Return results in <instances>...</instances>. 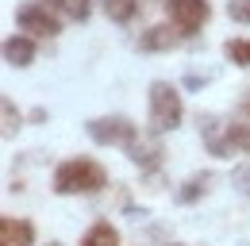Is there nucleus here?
<instances>
[{"mask_svg": "<svg viewBox=\"0 0 250 246\" xmlns=\"http://www.w3.org/2000/svg\"><path fill=\"white\" fill-rule=\"evenodd\" d=\"M108 184V169L96 158H65L62 165L50 173V188L58 196H89Z\"/></svg>", "mask_w": 250, "mask_h": 246, "instance_id": "nucleus-1", "label": "nucleus"}, {"mask_svg": "<svg viewBox=\"0 0 250 246\" xmlns=\"http://www.w3.org/2000/svg\"><path fill=\"white\" fill-rule=\"evenodd\" d=\"M200 139H204V150L212 158H235V154H243L239 120H219L212 112H204L200 116Z\"/></svg>", "mask_w": 250, "mask_h": 246, "instance_id": "nucleus-2", "label": "nucleus"}, {"mask_svg": "<svg viewBox=\"0 0 250 246\" xmlns=\"http://www.w3.org/2000/svg\"><path fill=\"white\" fill-rule=\"evenodd\" d=\"M181 92L173 89L169 81H154L150 85V131L162 135V131H177L181 127Z\"/></svg>", "mask_w": 250, "mask_h": 246, "instance_id": "nucleus-3", "label": "nucleus"}, {"mask_svg": "<svg viewBox=\"0 0 250 246\" xmlns=\"http://www.w3.org/2000/svg\"><path fill=\"white\" fill-rule=\"evenodd\" d=\"M16 27H23V35H31V39H58L62 35V16L46 0H23L16 8Z\"/></svg>", "mask_w": 250, "mask_h": 246, "instance_id": "nucleus-4", "label": "nucleus"}, {"mask_svg": "<svg viewBox=\"0 0 250 246\" xmlns=\"http://www.w3.org/2000/svg\"><path fill=\"white\" fill-rule=\"evenodd\" d=\"M85 135L93 139L96 146H131L135 139H139V127L135 120H127V116H96V120L85 123Z\"/></svg>", "mask_w": 250, "mask_h": 246, "instance_id": "nucleus-5", "label": "nucleus"}, {"mask_svg": "<svg viewBox=\"0 0 250 246\" xmlns=\"http://www.w3.org/2000/svg\"><path fill=\"white\" fill-rule=\"evenodd\" d=\"M166 12L188 39H196L200 27L208 23V16H212V4L208 0H166Z\"/></svg>", "mask_w": 250, "mask_h": 246, "instance_id": "nucleus-6", "label": "nucleus"}, {"mask_svg": "<svg viewBox=\"0 0 250 246\" xmlns=\"http://www.w3.org/2000/svg\"><path fill=\"white\" fill-rule=\"evenodd\" d=\"M188 35L173 20L169 23H154V27H146L143 35H139V50L143 54H162V50H177L181 42H185Z\"/></svg>", "mask_w": 250, "mask_h": 246, "instance_id": "nucleus-7", "label": "nucleus"}, {"mask_svg": "<svg viewBox=\"0 0 250 246\" xmlns=\"http://www.w3.org/2000/svg\"><path fill=\"white\" fill-rule=\"evenodd\" d=\"M124 154L135 162V165H143L146 173H158V165L166 162V150H162V143H158L154 131H150V139H143V135H139V139H135V143H131Z\"/></svg>", "mask_w": 250, "mask_h": 246, "instance_id": "nucleus-8", "label": "nucleus"}, {"mask_svg": "<svg viewBox=\"0 0 250 246\" xmlns=\"http://www.w3.org/2000/svg\"><path fill=\"white\" fill-rule=\"evenodd\" d=\"M39 54V46H35L31 35H8L4 39V62L12 65V69H27Z\"/></svg>", "mask_w": 250, "mask_h": 246, "instance_id": "nucleus-9", "label": "nucleus"}, {"mask_svg": "<svg viewBox=\"0 0 250 246\" xmlns=\"http://www.w3.org/2000/svg\"><path fill=\"white\" fill-rule=\"evenodd\" d=\"M212 184H216V173L212 169H200V173H192L181 188H177V200L181 204H192V200H204L208 192H212Z\"/></svg>", "mask_w": 250, "mask_h": 246, "instance_id": "nucleus-10", "label": "nucleus"}, {"mask_svg": "<svg viewBox=\"0 0 250 246\" xmlns=\"http://www.w3.org/2000/svg\"><path fill=\"white\" fill-rule=\"evenodd\" d=\"M0 239L12 246H35V227L27 219H12V215H4L0 219Z\"/></svg>", "mask_w": 250, "mask_h": 246, "instance_id": "nucleus-11", "label": "nucleus"}, {"mask_svg": "<svg viewBox=\"0 0 250 246\" xmlns=\"http://www.w3.org/2000/svg\"><path fill=\"white\" fill-rule=\"evenodd\" d=\"M81 246H120V231H116V227H112L108 219H96L93 227L85 231Z\"/></svg>", "mask_w": 250, "mask_h": 246, "instance_id": "nucleus-12", "label": "nucleus"}, {"mask_svg": "<svg viewBox=\"0 0 250 246\" xmlns=\"http://www.w3.org/2000/svg\"><path fill=\"white\" fill-rule=\"evenodd\" d=\"M62 20H73V23H85L89 12H93V0H46Z\"/></svg>", "mask_w": 250, "mask_h": 246, "instance_id": "nucleus-13", "label": "nucleus"}, {"mask_svg": "<svg viewBox=\"0 0 250 246\" xmlns=\"http://www.w3.org/2000/svg\"><path fill=\"white\" fill-rule=\"evenodd\" d=\"M0 116H4V123H0V139L8 143V139H16V135H20V127H23V116H20V108H16L8 96L0 100Z\"/></svg>", "mask_w": 250, "mask_h": 246, "instance_id": "nucleus-14", "label": "nucleus"}, {"mask_svg": "<svg viewBox=\"0 0 250 246\" xmlns=\"http://www.w3.org/2000/svg\"><path fill=\"white\" fill-rule=\"evenodd\" d=\"M139 12V0H104V16L112 23H131Z\"/></svg>", "mask_w": 250, "mask_h": 246, "instance_id": "nucleus-15", "label": "nucleus"}, {"mask_svg": "<svg viewBox=\"0 0 250 246\" xmlns=\"http://www.w3.org/2000/svg\"><path fill=\"white\" fill-rule=\"evenodd\" d=\"M223 54L235 62V65L250 69V39H227V42H223Z\"/></svg>", "mask_w": 250, "mask_h": 246, "instance_id": "nucleus-16", "label": "nucleus"}, {"mask_svg": "<svg viewBox=\"0 0 250 246\" xmlns=\"http://www.w3.org/2000/svg\"><path fill=\"white\" fill-rule=\"evenodd\" d=\"M231 188L250 200V162H239V165L231 169Z\"/></svg>", "mask_w": 250, "mask_h": 246, "instance_id": "nucleus-17", "label": "nucleus"}, {"mask_svg": "<svg viewBox=\"0 0 250 246\" xmlns=\"http://www.w3.org/2000/svg\"><path fill=\"white\" fill-rule=\"evenodd\" d=\"M227 16H231L235 23H250V0H231V4H227Z\"/></svg>", "mask_w": 250, "mask_h": 246, "instance_id": "nucleus-18", "label": "nucleus"}, {"mask_svg": "<svg viewBox=\"0 0 250 246\" xmlns=\"http://www.w3.org/2000/svg\"><path fill=\"white\" fill-rule=\"evenodd\" d=\"M239 143H243V154L250 158V120H239Z\"/></svg>", "mask_w": 250, "mask_h": 246, "instance_id": "nucleus-19", "label": "nucleus"}, {"mask_svg": "<svg viewBox=\"0 0 250 246\" xmlns=\"http://www.w3.org/2000/svg\"><path fill=\"white\" fill-rule=\"evenodd\" d=\"M185 85H188L192 92H196L200 85H208V77H204V73H185Z\"/></svg>", "mask_w": 250, "mask_h": 246, "instance_id": "nucleus-20", "label": "nucleus"}, {"mask_svg": "<svg viewBox=\"0 0 250 246\" xmlns=\"http://www.w3.org/2000/svg\"><path fill=\"white\" fill-rule=\"evenodd\" d=\"M31 123H46V108H35V112H31Z\"/></svg>", "mask_w": 250, "mask_h": 246, "instance_id": "nucleus-21", "label": "nucleus"}, {"mask_svg": "<svg viewBox=\"0 0 250 246\" xmlns=\"http://www.w3.org/2000/svg\"><path fill=\"white\" fill-rule=\"evenodd\" d=\"M162 246H181V243H162Z\"/></svg>", "mask_w": 250, "mask_h": 246, "instance_id": "nucleus-22", "label": "nucleus"}, {"mask_svg": "<svg viewBox=\"0 0 250 246\" xmlns=\"http://www.w3.org/2000/svg\"><path fill=\"white\" fill-rule=\"evenodd\" d=\"M0 246H12V243H4V239H0Z\"/></svg>", "mask_w": 250, "mask_h": 246, "instance_id": "nucleus-23", "label": "nucleus"}, {"mask_svg": "<svg viewBox=\"0 0 250 246\" xmlns=\"http://www.w3.org/2000/svg\"><path fill=\"white\" fill-rule=\"evenodd\" d=\"M46 246H62V243H46Z\"/></svg>", "mask_w": 250, "mask_h": 246, "instance_id": "nucleus-24", "label": "nucleus"}]
</instances>
